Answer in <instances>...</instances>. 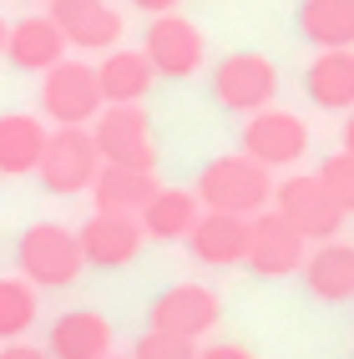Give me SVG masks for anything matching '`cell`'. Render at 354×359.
I'll list each match as a JSON object with an SVG mask.
<instances>
[{"mask_svg":"<svg viewBox=\"0 0 354 359\" xmlns=\"http://www.w3.org/2000/svg\"><path fill=\"white\" fill-rule=\"evenodd\" d=\"M212 97H218V107L238 111V116L264 111L278 97V66L264 51H233L212 66Z\"/></svg>","mask_w":354,"mask_h":359,"instance_id":"obj_5","label":"cell"},{"mask_svg":"<svg viewBox=\"0 0 354 359\" xmlns=\"http://www.w3.org/2000/svg\"><path fill=\"white\" fill-rule=\"evenodd\" d=\"M91 198H97V212H127V218H137V212L157 198V172L102 162L97 182H91Z\"/></svg>","mask_w":354,"mask_h":359,"instance_id":"obj_18","label":"cell"},{"mask_svg":"<svg viewBox=\"0 0 354 359\" xmlns=\"http://www.w3.org/2000/svg\"><path fill=\"white\" fill-rule=\"evenodd\" d=\"M309 102L324 111H354V51H319L304 71Z\"/></svg>","mask_w":354,"mask_h":359,"instance_id":"obj_21","label":"cell"},{"mask_svg":"<svg viewBox=\"0 0 354 359\" xmlns=\"http://www.w3.org/2000/svg\"><path fill=\"white\" fill-rule=\"evenodd\" d=\"M41 152H46V122H36L31 111H6L0 116V172L26 177V172H36Z\"/></svg>","mask_w":354,"mask_h":359,"instance_id":"obj_23","label":"cell"},{"mask_svg":"<svg viewBox=\"0 0 354 359\" xmlns=\"http://www.w3.org/2000/svg\"><path fill=\"white\" fill-rule=\"evenodd\" d=\"M46 354L51 359H102V354H111V324L97 309H66L46 334Z\"/></svg>","mask_w":354,"mask_h":359,"instance_id":"obj_15","label":"cell"},{"mask_svg":"<svg viewBox=\"0 0 354 359\" xmlns=\"http://www.w3.org/2000/svg\"><path fill=\"white\" fill-rule=\"evenodd\" d=\"M71 46L61 41V31L51 26V15H26V20H15V26L6 31V56L15 71H51L56 61H66Z\"/></svg>","mask_w":354,"mask_h":359,"instance_id":"obj_16","label":"cell"},{"mask_svg":"<svg viewBox=\"0 0 354 359\" xmlns=\"http://www.w3.org/2000/svg\"><path fill=\"white\" fill-rule=\"evenodd\" d=\"M97 172H102V152H97V142H91L86 127L46 132V152L36 162V177H41L46 193L76 198V193H86V187L97 182Z\"/></svg>","mask_w":354,"mask_h":359,"instance_id":"obj_4","label":"cell"},{"mask_svg":"<svg viewBox=\"0 0 354 359\" xmlns=\"http://www.w3.org/2000/svg\"><path fill=\"white\" fill-rule=\"evenodd\" d=\"M142 56H147L152 76L187 81V76H198V71H203L207 46H203V31L193 26V20L172 11V15H152L147 41H142Z\"/></svg>","mask_w":354,"mask_h":359,"instance_id":"obj_8","label":"cell"},{"mask_svg":"<svg viewBox=\"0 0 354 359\" xmlns=\"http://www.w3.org/2000/svg\"><path fill=\"white\" fill-rule=\"evenodd\" d=\"M198 359H258V354L243 344H207V349H198Z\"/></svg>","mask_w":354,"mask_h":359,"instance_id":"obj_27","label":"cell"},{"mask_svg":"<svg viewBox=\"0 0 354 359\" xmlns=\"http://www.w3.org/2000/svg\"><path fill=\"white\" fill-rule=\"evenodd\" d=\"M218 319H223V304L203 283H172L147 309V324L157 334H172V339H187V344H198L207 329H218Z\"/></svg>","mask_w":354,"mask_h":359,"instance_id":"obj_9","label":"cell"},{"mask_svg":"<svg viewBox=\"0 0 354 359\" xmlns=\"http://www.w3.org/2000/svg\"><path fill=\"white\" fill-rule=\"evenodd\" d=\"M132 6H137V11H147V15H172L182 0H132Z\"/></svg>","mask_w":354,"mask_h":359,"instance_id":"obj_29","label":"cell"},{"mask_svg":"<svg viewBox=\"0 0 354 359\" xmlns=\"http://www.w3.org/2000/svg\"><path fill=\"white\" fill-rule=\"evenodd\" d=\"M6 31H11V26H6V15H0V51H6Z\"/></svg>","mask_w":354,"mask_h":359,"instance_id":"obj_31","label":"cell"},{"mask_svg":"<svg viewBox=\"0 0 354 359\" xmlns=\"http://www.w3.org/2000/svg\"><path fill=\"white\" fill-rule=\"evenodd\" d=\"M203 203L187 193V187H157V198L137 212L142 223V238H152V243H177V238L193 233Z\"/></svg>","mask_w":354,"mask_h":359,"instance_id":"obj_20","label":"cell"},{"mask_svg":"<svg viewBox=\"0 0 354 359\" xmlns=\"http://www.w3.org/2000/svg\"><path fill=\"white\" fill-rule=\"evenodd\" d=\"M304 258H309V243H304L273 208H264L258 218H248V253H243V263L258 278H289V273L304 269Z\"/></svg>","mask_w":354,"mask_h":359,"instance_id":"obj_11","label":"cell"},{"mask_svg":"<svg viewBox=\"0 0 354 359\" xmlns=\"http://www.w3.org/2000/svg\"><path fill=\"white\" fill-rule=\"evenodd\" d=\"M41 111L56 127H86L102 111V86H97V66L86 61H56L41 81Z\"/></svg>","mask_w":354,"mask_h":359,"instance_id":"obj_7","label":"cell"},{"mask_svg":"<svg viewBox=\"0 0 354 359\" xmlns=\"http://www.w3.org/2000/svg\"><path fill=\"white\" fill-rule=\"evenodd\" d=\"M344 152L354 157V111H349V122H344Z\"/></svg>","mask_w":354,"mask_h":359,"instance_id":"obj_30","label":"cell"},{"mask_svg":"<svg viewBox=\"0 0 354 359\" xmlns=\"http://www.w3.org/2000/svg\"><path fill=\"white\" fill-rule=\"evenodd\" d=\"M304 152H309V127H304V116L294 111H278V107H264L248 116L243 127V157L258 162V167H294Z\"/></svg>","mask_w":354,"mask_h":359,"instance_id":"obj_10","label":"cell"},{"mask_svg":"<svg viewBox=\"0 0 354 359\" xmlns=\"http://www.w3.org/2000/svg\"><path fill=\"white\" fill-rule=\"evenodd\" d=\"M41 314V299L26 278H0V344L26 339V329Z\"/></svg>","mask_w":354,"mask_h":359,"instance_id":"obj_24","label":"cell"},{"mask_svg":"<svg viewBox=\"0 0 354 359\" xmlns=\"http://www.w3.org/2000/svg\"><path fill=\"white\" fill-rule=\"evenodd\" d=\"M304 283L324 304H349L354 299V243H319L304 258Z\"/></svg>","mask_w":354,"mask_h":359,"instance_id":"obj_19","label":"cell"},{"mask_svg":"<svg viewBox=\"0 0 354 359\" xmlns=\"http://www.w3.org/2000/svg\"><path fill=\"white\" fill-rule=\"evenodd\" d=\"M102 359H122V354H102Z\"/></svg>","mask_w":354,"mask_h":359,"instance_id":"obj_32","label":"cell"},{"mask_svg":"<svg viewBox=\"0 0 354 359\" xmlns=\"http://www.w3.org/2000/svg\"><path fill=\"white\" fill-rule=\"evenodd\" d=\"M193 198L203 203V212H233V218H258L273 198V177L268 167L248 162L243 152L212 157L203 167V177L193 187Z\"/></svg>","mask_w":354,"mask_h":359,"instance_id":"obj_1","label":"cell"},{"mask_svg":"<svg viewBox=\"0 0 354 359\" xmlns=\"http://www.w3.org/2000/svg\"><path fill=\"white\" fill-rule=\"evenodd\" d=\"M187 253L207 269H233L248 253V218L233 212H198L193 233H187Z\"/></svg>","mask_w":354,"mask_h":359,"instance_id":"obj_14","label":"cell"},{"mask_svg":"<svg viewBox=\"0 0 354 359\" xmlns=\"http://www.w3.org/2000/svg\"><path fill=\"white\" fill-rule=\"evenodd\" d=\"M15 263L31 289H71L86 269L76 248V228H61V223H31L15 243Z\"/></svg>","mask_w":354,"mask_h":359,"instance_id":"obj_2","label":"cell"},{"mask_svg":"<svg viewBox=\"0 0 354 359\" xmlns=\"http://www.w3.org/2000/svg\"><path fill=\"white\" fill-rule=\"evenodd\" d=\"M0 359H51V354L36 349V344H26V339H15V344H0Z\"/></svg>","mask_w":354,"mask_h":359,"instance_id":"obj_28","label":"cell"},{"mask_svg":"<svg viewBox=\"0 0 354 359\" xmlns=\"http://www.w3.org/2000/svg\"><path fill=\"white\" fill-rule=\"evenodd\" d=\"M91 142H97L102 162H111V167H147V172H157L152 116L142 107H102L97 122H91Z\"/></svg>","mask_w":354,"mask_h":359,"instance_id":"obj_6","label":"cell"},{"mask_svg":"<svg viewBox=\"0 0 354 359\" xmlns=\"http://www.w3.org/2000/svg\"><path fill=\"white\" fill-rule=\"evenodd\" d=\"M299 31L319 51H354V0H299Z\"/></svg>","mask_w":354,"mask_h":359,"instance_id":"obj_22","label":"cell"},{"mask_svg":"<svg viewBox=\"0 0 354 359\" xmlns=\"http://www.w3.org/2000/svg\"><path fill=\"white\" fill-rule=\"evenodd\" d=\"M51 26L76 51H111L122 41V15L107 0H51Z\"/></svg>","mask_w":354,"mask_h":359,"instance_id":"obj_13","label":"cell"},{"mask_svg":"<svg viewBox=\"0 0 354 359\" xmlns=\"http://www.w3.org/2000/svg\"><path fill=\"white\" fill-rule=\"evenodd\" d=\"M152 66L142 51H122L111 46L97 66V86H102V107H142V97L152 91Z\"/></svg>","mask_w":354,"mask_h":359,"instance_id":"obj_17","label":"cell"},{"mask_svg":"<svg viewBox=\"0 0 354 359\" xmlns=\"http://www.w3.org/2000/svg\"><path fill=\"white\" fill-rule=\"evenodd\" d=\"M142 223L127 218V212H91V218L76 228V248L81 263L91 269H127V263L142 253Z\"/></svg>","mask_w":354,"mask_h":359,"instance_id":"obj_12","label":"cell"},{"mask_svg":"<svg viewBox=\"0 0 354 359\" xmlns=\"http://www.w3.org/2000/svg\"><path fill=\"white\" fill-rule=\"evenodd\" d=\"M132 359H198V344H187V339H172V334L147 329V334L137 339Z\"/></svg>","mask_w":354,"mask_h":359,"instance_id":"obj_26","label":"cell"},{"mask_svg":"<svg viewBox=\"0 0 354 359\" xmlns=\"http://www.w3.org/2000/svg\"><path fill=\"white\" fill-rule=\"evenodd\" d=\"M268 203L304 243H334L339 228H344V212L334 208V198L324 193V182L314 172H289L283 182H273Z\"/></svg>","mask_w":354,"mask_h":359,"instance_id":"obj_3","label":"cell"},{"mask_svg":"<svg viewBox=\"0 0 354 359\" xmlns=\"http://www.w3.org/2000/svg\"><path fill=\"white\" fill-rule=\"evenodd\" d=\"M314 177L324 182V193L334 198V208H339L344 218H349V212H354V157H349V152H334V157H324Z\"/></svg>","mask_w":354,"mask_h":359,"instance_id":"obj_25","label":"cell"}]
</instances>
